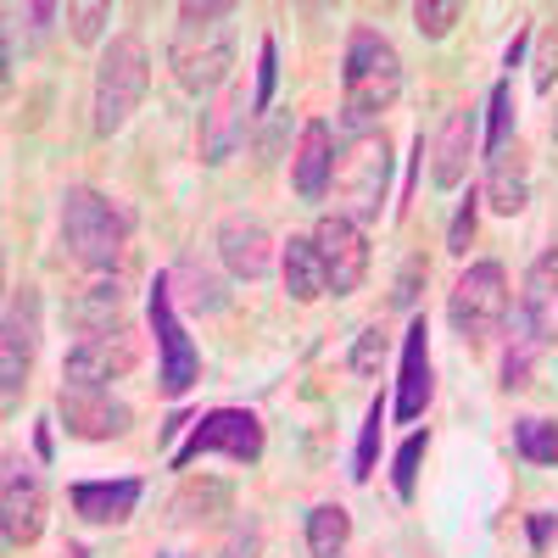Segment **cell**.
<instances>
[{
    "label": "cell",
    "instance_id": "6da1fadb",
    "mask_svg": "<svg viewBox=\"0 0 558 558\" xmlns=\"http://www.w3.org/2000/svg\"><path fill=\"white\" fill-rule=\"evenodd\" d=\"M229 17H235V7H223V0H213V7L184 0L179 7L168 62L191 96H213V89H229V78H235V28H229Z\"/></svg>",
    "mask_w": 558,
    "mask_h": 558
},
{
    "label": "cell",
    "instance_id": "7a4b0ae2",
    "mask_svg": "<svg viewBox=\"0 0 558 558\" xmlns=\"http://www.w3.org/2000/svg\"><path fill=\"white\" fill-rule=\"evenodd\" d=\"M341 89H347V107H341V129L347 134H375V118L402 96V57L397 45L375 28H357L347 39V68H341Z\"/></svg>",
    "mask_w": 558,
    "mask_h": 558
},
{
    "label": "cell",
    "instance_id": "3957f363",
    "mask_svg": "<svg viewBox=\"0 0 558 558\" xmlns=\"http://www.w3.org/2000/svg\"><path fill=\"white\" fill-rule=\"evenodd\" d=\"M62 246L84 268H112L129 246V213H118L101 191L73 184L62 196Z\"/></svg>",
    "mask_w": 558,
    "mask_h": 558
},
{
    "label": "cell",
    "instance_id": "277c9868",
    "mask_svg": "<svg viewBox=\"0 0 558 558\" xmlns=\"http://www.w3.org/2000/svg\"><path fill=\"white\" fill-rule=\"evenodd\" d=\"M146 84H151L146 39H140V34H118L107 45L101 68H96V134H118L134 118V107L146 101Z\"/></svg>",
    "mask_w": 558,
    "mask_h": 558
},
{
    "label": "cell",
    "instance_id": "5b68a950",
    "mask_svg": "<svg viewBox=\"0 0 558 558\" xmlns=\"http://www.w3.org/2000/svg\"><path fill=\"white\" fill-rule=\"evenodd\" d=\"M391 191V140L386 134H363L347 146V157L336 162V213L352 218L357 229L375 223Z\"/></svg>",
    "mask_w": 558,
    "mask_h": 558
},
{
    "label": "cell",
    "instance_id": "8992f818",
    "mask_svg": "<svg viewBox=\"0 0 558 558\" xmlns=\"http://www.w3.org/2000/svg\"><path fill=\"white\" fill-rule=\"evenodd\" d=\"M207 452H223L235 463H257L263 458L257 413H246V408H213V413H202L191 425V436H184V447L173 452V470H191V463L207 458Z\"/></svg>",
    "mask_w": 558,
    "mask_h": 558
},
{
    "label": "cell",
    "instance_id": "52a82bcc",
    "mask_svg": "<svg viewBox=\"0 0 558 558\" xmlns=\"http://www.w3.org/2000/svg\"><path fill=\"white\" fill-rule=\"evenodd\" d=\"M447 313H452V324H458V336H470V341L497 336L502 318H508V274H502V263L463 268L458 286H452Z\"/></svg>",
    "mask_w": 558,
    "mask_h": 558
},
{
    "label": "cell",
    "instance_id": "ba28073f",
    "mask_svg": "<svg viewBox=\"0 0 558 558\" xmlns=\"http://www.w3.org/2000/svg\"><path fill=\"white\" fill-rule=\"evenodd\" d=\"M151 336H157V347H162V375H157V386H162L168 397H184V391L196 386V375H202V357H196L191 336H184V324H179V313H173L168 274H157V286H151Z\"/></svg>",
    "mask_w": 558,
    "mask_h": 558
},
{
    "label": "cell",
    "instance_id": "9c48e42d",
    "mask_svg": "<svg viewBox=\"0 0 558 558\" xmlns=\"http://www.w3.org/2000/svg\"><path fill=\"white\" fill-rule=\"evenodd\" d=\"M34 352H39V296H34V286H17L7 302V341H0V397H7V413L17 408V397L28 386Z\"/></svg>",
    "mask_w": 558,
    "mask_h": 558
},
{
    "label": "cell",
    "instance_id": "30bf717a",
    "mask_svg": "<svg viewBox=\"0 0 558 558\" xmlns=\"http://www.w3.org/2000/svg\"><path fill=\"white\" fill-rule=\"evenodd\" d=\"M313 246H318V263H324V291L336 296H352L368 274V246H363V229L341 213H324L318 229H313Z\"/></svg>",
    "mask_w": 558,
    "mask_h": 558
},
{
    "label": "cell",
    "instance_id": "8fae6325",
    "mask_svg": "<svg viewBox=\"0 0 558 558\" xmlns=\"http://www.w3.org/2000/svg\"><path fill=\"white\" fill-rule=\"evenodd\" d=\"M0 531L12 547H34L45 531V486L28 475V463L7 452V486H0Z\"/></svg>",
    "mask_w": 558,
    "mask_h": 558
},
{
    "label": "cell",
    "instance_id": "7c38bea8",
    "mask_svg": "<svg viewBox=\"0 0 558 558\" xmlns=\"http://www.w3.org/2000/svg\"><path fill=\"white\" fill-rule=\"evenodd\" d=\"M62 425L78 441H112L129 430V408L107 386H62Z\"/></svg>",
    "mask_w": 558,
    "mask_h": 558
},
{
    "label": "cell",
    "instance_id": "4fadbf2b",
    "mask_svg": "<svg viewBox=\"0 0 558 558\" xmlns=\"http://www.w3.org/2000/svg\"><path fill=\"white\" fill-rule=\"evenodd\" d=\"M430 397H436V375H430V330H425V318H413V324H408V336H402V363H397V397H391V413L402 418V425H413V418L430 408Z\"/></svg>",
    "mask_w": 558,
    "mask_h": 558
},
{
    "label": "cell",
    "instance_id": "5bb4252c",
    "mask_svg": "<svg viewBox=\"0 0 558 558\" xmlns=\"http://www.w3.org/2000/svg\"><path fill=\"white\" fill-rule=\"evenodd\" d=\"M134 357H140L134 336L118 330V336L78 341V347L68 352V363H62V375H68V386H107V380H123V375H129Z\"/></svg>",
    "mask_w": 558,
    "mask_h": 558
},
{
    "label": "cell",
    "instance_id": "9a60e30c",
    "mask_svg": "<svg viewBox=\"0 0 558 558\" xmlns=\"http://www.w3.org/2000/svg\"><path fill=\"white\" fill-rule=\"evenodd\" d=\"M218 257L235 279H263L274 268V235L263 229V218H246V213H229L218 223Z\"/></svg>",
    "mask_w": 558,
    "mask_h": 558
},
{
    "label": "cell",
    "instance_id": "2e32d148",
    "mask_svg": "<svg viewBox=\"0 0 558 558\" xmlns=\"http://www.w3.org/2000/svg\"><path fill=\"white\" fill-rule=\"evenodd\" d=\"M525 330H531V341L547 352V347H558V252H542L536 263H531V274H525V296H520V313H514Z\"/></svg>",
    "mask_w": 558,
    "mask_h": 558
},
{
    "label": "cell",
    "instance_id": "e0dca14e",
    "mask_svg": "<svg viewBox=\"0 0 558 558\" xmlns=\"http://www.w3.org/2000/svg\"><path fill=\"white\" fill-rule=\"evenodd\" d=\"M257 107H252V96L241 84H229L223 96L213 101V112L202 118V162L207 168H218V162H229L235 157V146L246 140V118H252Z\"/></svg>",
    "mask_w": 558,
    "mask_h": 558
},
{
    "label": "cell",
    "instance_id": "ac0fdd59",
    "mask_svg": "<svg viewBox=\"0 0 558 558\" xmlns=\"http://www.w3.org/2000/svg\"><path fill=\"white\" fill-rule=\"evenodd\" d=\"M470 151H475V107H458V112L441 118V129L430 140V179L441 184V191L463 184V173H470Z\"/></svg>",
    "mask_w": 558,
    "mask_h": 558
},
{
    "label": "cell",
    "instance_id": "d6986e66",
    "mask_svg": "<svg viewBox=\"0 0 558 558\" xmlns=\"http://www.w3.org/2000/svg\"><path fill=\"white\" fill-rule=\"evenodd\" d=\"M291 179H296V196L302 202H318L324 191H330V179H336V134H330V123H324V118L302 123V146H296Z\"/></svg>",
    "mask_w": 558,
    "mask_h": 558
},
{
    "label": "cell",
    "instance_id": "ffe728a7",
    "mask_svg": "<svg viewBox=\"0 0 558 558\" xmlns=\"http://www.w3.org/2000/svg\"><path fill=\"white\" fill-rule=\"evenodd\" d=\"M140 492H146L140 481H78L68 492V502H73V514L89 520V525H123L140 508Z\"/></svg>",
    "mask_w": 558,
    "mask_h": 558
},
{
    "label": "cell",
    "instance_id": "44dd1931",
    "mask_svg": "<svg viewBox=\"0 0 558 558\" xmlns=\"http://www.w3.org/2000/svg\"><path fill=\"white\" fill-rule=\"evenodd\" d=\"M486 202H492L502 218L525 213L531 179H525V151H520V146H502L497 157H486Z\"/></svg>",
    "mask_w": 558,
    "mask_h": 558
},
{
    "label": "cell",
    "instance_id": "7402d4cb",
    "mask_svg": "<svg viewBox=\"0 0 558 558\" xmlns=\"http://www.w3.org/2000/svg\"><path fill=\"white\" fill-rule=\"evenodd\" d=\"M73 318H78L84 341L118 336V330H123V286H118V279H101V286H89V296L73 307Z\"/></svg>",
    "mask_w": 558,
    "mask_h": 558
},
{
    "label": "cell",
    "instance_id": "603a6c76",
    "mask_svg": "<svg viewBox=\"0 0 558 558\" xmlns=\"http://www.w3.org/2000/svg\"><path fill=\"white\" fill-rule=\"evenodd\" d=\"M286 291H291V302H318L324 296V263H318L313 235L307 241L291 235V246H286Z\"/></svg>",
    "mask_w": 558,
    "mask_h": 558
},
{
    "label": "cell",
    "instance_id": "cb8c5ba5",
    "mask_svg": "<svg viewBox=\"0 0 558 558\" xmlns=\"http://www.w3.org/2000/svg\"><path fill=\"white\" fill-rule=\"evenodd\" d=\"M347 536H352V514L341 502H318L307 514V553L313 558H330V553H347Z\"/></svg>",
    "mask_w": 558,
    "mask_h": 558
},
{
    "label": "cell",
    "instance_id": "d4e9b609",
    "mask_svg": "<svg viewBox=\"0 0 558 558\" xmlns=\"http://www.w3.org/2000/svg\"><path fill=\"white\" fill-rule=\"evenodd\" d=\"M168 279H173V286H184V291H179V302H184V307H196V313H218V307H223V286H218V279H213L207 268L179 263Z\"/></svg>",
    "mask_w": 558,
    "mask_h": 558
},
{
    "label": "cell",
    "instance_id": "484cf974",
    "mask_svg": "<svg viewBox=\"0 0 558 558\" xmlns=\"http://www.w3.org/2000/svg\"><path fill=\"white\" fill-rule=\"evenodd\" d=\"M218 508H229V486L207 481V486H184L173 497V525H196V520H218Z\"/></svg>",
    "mask_w": 558,
    "mask_h": 558
},
{
    "label": "cell",
    "instance_id": "4316f807",
    "mask_svg": "<svg viewBox=\"0 0 558 558\" xmlns=\"http://www.w3.org/2000/svg\"><path fill=\"white\" fill-rule=\"evenodd\" d=\"M486 157H497L502 146H514V96H508V84L497 78L492 96H486Z\"/></svg>",
    "mask_w": 558,
    "mask_h": 558
},
{
    "label": "cell",
    "instance_id": "83f0119b",
    "mask_svg": "<svg viewBox=\"0 0 558 558\" xmlns=\"http://www.w3.org/2000/svg\"><path fill=\"white\" fill-rule=\"evenodd\" d=\"M514 447L525 463H558V425L553 418H514Z\"/></svg>",
    "mask_w": 558,
    "mask_h": 558
},
{
    "label": "cell",
    "instance_id": "f1b7e54d",
    "mask_svg": "<svg viewBox=\"0 0 558 558\" xmlns=\"http://www.w3.org/2000/svg\"><path fill=\"white\" fill-rule=\"evenodd\" d=\"M380 430H386V402L375 397V402H368V418H363V436H357V452H352V481H368V475H375V452H380Z\"/></svg>",
    "mask_w": 558,
    "mask_h": 558
},
{
    "label": "cell",
    "instance_id": "f546056e",
    "mask_svg": "<svg viewBox=\"0 0 558 558\" xmlns=\"http://www.w3.org/2000/svg\"><path fill=\"white\" fill-rule=\"evenodd\" d=\"M425 447H430V436H425V430H413V436L397 447V458H391V486H397L402 502H408L413 486H418V463H425Z\"/></svg>",
    "mask_w": 558,
    "mask_h": 558
},
{
    "label": "cell",
    "instance_id": "4dcf8cb0",
    "mask_svg": "<svg viewBox=\"0 0 558 558\" xmlns=\"http://www.w3.org/2000/svg\"><path fill=\"white\" fill-rule=\"evenodd\" d=\"M463 12L452 7V0H418L413 7V28L425 34V39H441V34H452V23H458Z\"/></svg>",
    "mask_w": 558,
    "mask_h": 558
},
{
    "label": "cell",
    "instance_id": "1f68e13d",
    "mask_svg": "<svg viewBox=\"0 0 558 558\" xmlns=\"http://www.w3.org/2000/svg\"><path fill=\"white\" fill-rule=\"evenodd\" d=\"M274 84H279V45L263 39V45H257V89H252V107H257V112H268Z\"/></svg>",
    "mask_w": 558,
    "mask_h": 558
},
{
    "label": "cell",
    "instance_id": "d6a6232c",
    "mask_svg": "<svg viewBox=\"0 0 558 558\" xmlns=\"http://www.w3.org/2000/svg\"><path fill=\"white\" fill-rule=\"evenodd\" d=\"M475 218H481V196L470 191V196L458 202V213H452V229H447V252H452V257H463V252H470V235H475Z\"/></svg>",
    "mask_w": 558,
    "mask_h": 558
},
{
    "label": "cell",
    "instance_id": "836d02e7",
    "mask_svg": "<svg viewBox=\"0 0 558 558\" xmlns=\"http://www.w3.org/2000/svg\"><path fill=\"white\" fill-rule=\"evenodd\" d=\"M107 17H112V7H101V0H84V7H68V23H73V39H84V45H96V39H101V28H107Z\"/></svg>",
    "mask_w": 558,
    "mask_h": 558
},
{
    "label": "cell",
    "instance_id": "e575fe53",
    "mask_svg": "<svg viewBox=\"0 0 558 558\" xmlns=\"http://www.w3.org/2000/svg\"><path fill=\"white\" fill-rule=\"evenodd\" d=\"M425 274H430V263H425V257H408V263H402V274H397L391 307H402V313H408V307L418 302V286H425Z\"/></svg>",
    "mask_w": 558,
    "mask_h": 558
},
{
    "label": "cell",
    "instance_id": "d590c367",
    "mask_svg": "<svg viewBox=\"0 0 558 558\" xmlns=\"http://www.w3.org/2000/svg\"><path fill=\"white\" fill-rule=\"evenodd\" d=\"M380 357H386V330H380V324H368V330L357 336V347H352V368H357V375H375Z\"/></svg>",
    "mask_w": 558,
    "mask_h": 558
},
{
    "label": "cell",
    "instance_id": "8d00e7d4",
    "mask_svg": "<svg viewBox=\"0 0 558 558\" xmlns=\"http://www.w3.org/2000/svg\"><path fill=\"white\" fill-rule=\"evenodd\" d=\"M536 89H553V78H558V28H547L542 34V45H536Z\"/></svg>",
    "mask_w": 558,
    "mask_h": 558
},
{
    "label": "cell",
    "instance_id": "74e56055",
    "mask_svg": "<svg viewBox=\"0 0 558 558\" xmlns=\"http://www.w3.org/2000/svg\"><path fill=\"white\" fill-rule=\"evenodd\" d=\"M257 547H263V536H257V525L246 520V525L229 531V542H223V553H218V558H257Z\"/></svg>",
    "mask_w": 558,
    "mask_h": 558
},
{
    "label": "cell",
    "instance_id": "f35d334b",
    "mask_svg": "<svg viewBox=\"0 0 558 558\" xmlns=\"http://www.w3.org/2000/svg\"><path fill=\"white\" fill-rule=\"evenodd\" d=\"M547 536H553V514H536L531 520V547H547Z\"/></svg>",
    "mask_w": 558,
    "mask_h": 558
},
{
    "label": "cell",
    "instance_id": "ab89813d",
    "mask_svg": "<svg viewBox=\"0 0 558 558\" xmlns=\"http://www.w3.org/2000/svg\"><path fill=\"white\" fill-rule=\"evenodd\" d=\"M553 140H558V118H553Z\"/></svg>",
    "mask_w": 558,
    "mask_h": 558
},
{
    "label": "cell",
    "instance_id": "60d3db41",
    "mask_svg": "<svg viewBox=\"0 0 558 558\" xmlns=\"http://www.w3.org/2000/svg\"><path fill=\"white\" fill-rule=\"evenodd\" d=\"M330 558H347V553H330Z\"/></svg>",
    "mask_w": 558,
    "mask_h": 558
},
{
    "label": "cell",
    "instance_id": "b9f144b4",
    "mask_svg": "<svg viewBox=\"0 0 558 558\" xmlns=\"http://www.w3.org/2000/svg\"><path fill=\"white\" fill-rule=\"evenodd\" d=\"M168 558H173V553H168Z\"/></svg>",
    "mask_w": 558,
    "mask_h": 558
}]
</instances>
